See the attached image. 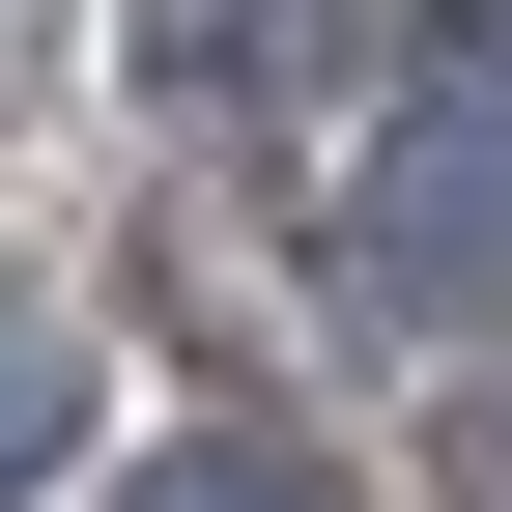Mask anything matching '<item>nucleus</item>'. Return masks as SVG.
<instances>
[{
  "instance_id": "1",
  "label": "nucleus",
  "mask_w": 512,
  "mask_h": 512,
  "mask_svg": "<svg viewBox=\"0 0 512 512\" xmlns=\"http://www.w3.org/2000/svg\"><path fill=\"white\" fill-rule=\"evenodd\" d=\"M342 285H370V313H484V285H512V143H484V114H427V143L342 200Z\"/></svg>"
},
{
  "instance_id": "2",
  "label": "nucleus",
  "mask_w": 512,
  "mask_h": 512,
  "mask_svg": "<svg viewBox=\"0 0 512 512\" xmlns=\"http://www.w3.org/2000/svg\"><path fill=\"white\" fill-rule=\"evenodd\" d=\"M342 29V0H114V57H143V114H256L285 57Z\"/></svg>"
},
{
  "instance_id": "3",
  "label": "nucleus",
  "mask_w": 512,
  "mask_h": 512,
  "mask_svg": "<svg viewBox=\"0 0 512 512\" xmlns=\"http://www.w3.org/2000/svg\"><path fill=\"white\" fill-rule=\"evenodd\" d=\"M57 456H86V313L0 285V484H57Z\"/></svg>"
},
{
  "instance_id": "4",
  "label": "nucleus",
  "mask_w": 512,
  "mask_h": 512,
  "mask_svg": "<svg viewBox=\"0 0 512 512\" xmlns=\"http://www.w3.org/2000/svg\"><path fill=\"white\" fill-rule=\"evenodd\" d=\"M114 512H313V456H285V427H200V456H143Z\"/></svg>"
},
{
  "instance_id": "5",
  "label": "nucleus",
  "mask_w": 512,
  "mask_h": 512,
  "mask_svg": "<svg viewBox=\"0 0 512 512\" xmlns=\"http://www.w3.org/2000/svg\"><path fill=\"white\" fill-rule=\"evenodd\" d=\"M456 512H512V370H484V399H456Z\"/></svg>"
},
{
  "instance_id": "6",
  "label": "nucleus",
  "mask_w": 512,
  "mask_h": 512,
  "mask_svg": "<svg viewBox=\"0 0 512 512\" xmlns=\"http://www.w3.org/2000/svg\"><path fill=\"white\" fill-rule=\"evenodd\" d=\"M456 57H484V86H512V0H456Z\"/></svg>"
}]
</instances>
